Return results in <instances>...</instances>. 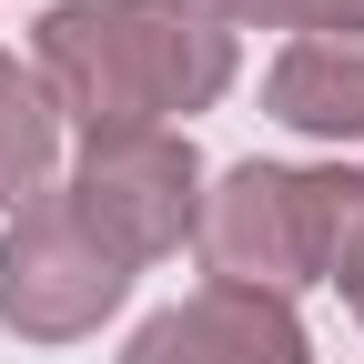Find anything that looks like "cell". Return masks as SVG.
Returning <instances> with one entry per match:
<instances>
[{"label": "cell", "mask_w": 364, "mask_h": 364, "mask_svg": "<svg viewBox=\"0 0 364 364\" xmlns=\"http://www.w3.org/2000/svg\"><path fill=\"white\" fill-rule=\"evenodd\" d=\"M31 71L81 132H182L243 71V41L213 0H51Z\"/></svg>", "instance_id": "cell-1"}, {"label": "cell", "mask_w": 364, "mask_h": 364, "mask_svg": "<svg viewBox=\"0 0 364 364\" xmlns=\"http://www.w3.org/2000/svg\"><path fill=\"white\" fill-rule=\"evenodd\" d=\"M203 152L193 132H81V152L61 172L71 213L102 233V253H122L132 273L142 263H172L203 223Z\"/></svg>", "instance_id": "cell-2"}, {"label": "cell", "mask_w": 364, "mask_h": 364, "mask_svg": "<svg viewBox=\"0 0 364 364\" xmlns=\"http://www.w3.org/2000/svg\"><path fill=\"white\" fill-rule=\"evenodd\" d=\"M203 284H243V294H304L324 284V193L294 162H233L203 182V223H193Z\"/></svg>", "instance_id": "cell-3"}, {"label": "cell", "mask_w": 364, "mask_h": 364, "mask_svg": "<svg viewBox=\"0 0 364 364\" xmlns=\"http://www.w3.org/2000/svg\"><path fill=\"white\" fill-rule=\"evenodd\" d=\"M132 294V263L102 253V233L71 213V193H41L0 223V334L21 344H81Z\"/></svg>", "instance_id": "cell-4"}, {"label": "cell", "mask_w": 364, "mask_h": 364, "mask_svg": "<svg viewBox=\"0 0 364 364\" xmlns=\"http://www.w3.org/2000/svg\"><path fill=\"white\" fill-rule=\"evenodd\" d=\"M112 364H314V334L284 294H243V284H193L182 304L142 314Z\"/></svg>", "instance_id": "cell-5"}, {"label": "cell", "mask_w": 364, "mask_h": 364, "mask_svg": "<svg viewBox=\"0 0 364 364\" xmlns=\"http://www.w3.org/2000/svg\"><path fill=\"white\" fill-rule=\"evenodd\" d=\"M263 112L304 142H364V41H284L263 71Z\"/></svg>", "instance_id": "cell-6"}, {"label": "cell", "mask_w": 364, "mask_h": 364, "mask_svg": "<svg viewBox=\"0 0 364 364\" xmlns=\"http://www.w3.org/2000/svg\"><path fill=\"white\" fill-rule=\"evenodd\" d=\"M61 102H51V81H41L21 51H0V223H11L21 203L41 193H61Z\"/></svg>", "instance_id": "cell-7"}, {"label": "cell", "mask_w": 364, "mask_h": 364, "mask_svg": "<svg viewBox=\"0 0 364 364\" xmlns=\"http://www.w3.org/2000/svg\"><path fill=\"white\" fill-rule=\"evenodd\" d=\"M314 193H324V284L344 294V314L364 324V162L314 172Z\"/></svg>", "instance_id": "cell-8"}, {"label": "cell", "mask_w": 364, "mask_h": 364, "mask_svg": "<svg viewBox=\"0 0 364 364\" xmlns=\"http://www.w3.org/2000/svg\"><path fill=\"white\" fill-rule=\"evenodd\" d=\"M233 31H294V41H364V0H213Z\"/></svg>", "instance_id": "cell-9"}]
</instances>
